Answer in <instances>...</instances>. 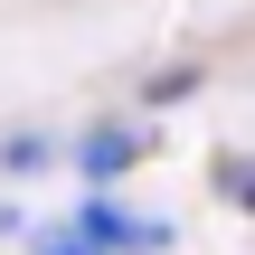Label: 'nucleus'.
Returning a JSON list of instances; mask_svg holds the SVG:
<instances>
[{"label": "nucleus", "mask_w": 255, "mask_h": 255, "mask_svg": "<svg viewBox=\"0 0 255 255\" xmlns=\"http://www.w3.org/2000/svg\"><path fill=\"white\" fill-rule=\"evenodd\" d=\"M76 237H85L95 255H161V246H170V227H151V218H123L114 199H85V208H76Z\"/></svg>", "instance_id": "f257e3e1"}, {"label": "nucleus", "mask_w": 255, "mask_h": 255, "mask_svg": "<svg viewBox=\"0 0 255 255\" xmlns=\"http://www.w3.org/2000/svg\"><path fill=\"white\" fill-rule=\"evenodd\" d=\"M38 255H95V246H85V237H57V246H38Z\"/></svg>", "instance_id": "20e7f679"}, {"label": "nucleus", "mask_w": 255, "mask_h": 255, "mask_svg": "<svg viewBox=\"0 0 255 255\" xmlns=\"http://www.w3.org/2000/svg\"><path fill=\"white\" fill-rule=\"evenodd\" d=\"M218 189L246 199V218H255V161H218Z\"/></svg>", "instance_id": "7ed1b4c3"}, {"label": "nucleus", "mask_w": 255, "mask_h": 255, "mask_svg": "<svg viewBox=\"0 0 255 255\" xmlns=\"http://www.w3.org/2000/svg\"><path fill=\"white\" fill-rule=\"evenodd\" d=\"M142 151H151V132H132V123H104V132H95L76 161H85V180H114V170H132Z\"/></svg>", "instance_id": "f03ea898"}]
</instances>
